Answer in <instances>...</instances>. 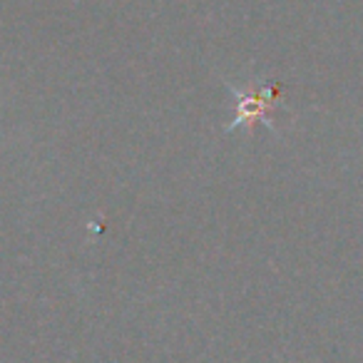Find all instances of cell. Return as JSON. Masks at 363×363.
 I'll return each instance as SVG.
<instances>
[{
  "label": "cell",
  "instance_id": "6da1fadb",
  "mask_svg": "<svg viewBox=\"0 0 363 363\" xmlns=\"http://www.w3.org/2000/svg\"><path fill=\"white\" fill-rule=\"evenodd\" d=\"M234 95H237V100H239V117L234 127L254 125V122H259V120L267 122V115L279 102L277 87L252 85L249 90H237V87H234Z\"/></svg>",
  "mask_w": 363,
  "mask_h": 363
}]
</instances>
